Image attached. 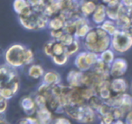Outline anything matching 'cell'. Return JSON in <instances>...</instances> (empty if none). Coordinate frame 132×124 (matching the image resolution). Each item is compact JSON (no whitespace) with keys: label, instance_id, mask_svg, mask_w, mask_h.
<instances>
[{"label":"cell","instance_id":"24","mask_svg":"<svg viewBox=\"0 0 132 124\" xmlns=\"http://www.w3.org/2000/svg\"><path fill=\"white\" fill-rule=\"evenodd\" d=\"M65 53V46L60 43L59 41L53 40V55H59Z\"/></svg>","mask_w":132,"mask_h":124},{"label":"cell","instance_id":"22","mask_svg":"<svg viewBox=\"0 0 132 124\" xmlns=\"http://www.w3.org/2000/svg\"><path fill=\"white\" fill-rule=\"evenodd\" d=\"M120 5L119 6H116V7H107L106 6L107 18L116 22L118 19V17H119V7H120Z\"/></svg>","mask_w":132,"mask_h":124},{"label":"cell","instance_id":"13","mask_svg":"<svg viewBox=\"0 0 132 124\" xmlns=\"http://www.w3.org/2000/svg\"><path fill=\"white\" fill-rule=\"evenodd\" d=\"M92 27H93V25L90 23L89 18L85 19V20L77 27V29H76V31H75V34H74V37H75L76 39H79V40H82L85 35L88 34V32L90 31Z\"/></svg>","mask_w":132,"mask_h":124},{"label":"cell","instance_id":"25","mask_svg":"<svg viewBox=\"0 0 132 124\" xmlns=\"http://www.w3.org/2000/svg\"><path fill=\"white\" fill-rule=\"evenodd\" d=\"M74 39H75L74 35H71V34L64 32V34L62 35V37L60 38L59 42L62 43V44H63L64 46H67V45H69L70 44H72V43L74 41Z\"/></svg>","mask_w":132,"mask_h":124},{"label":"cell","instance_id":"29","mask_svg":"<svg viewBox=\"0 0 132 124\" xmlns=\"http://www.w3.org/2000/svg\"><path fill=\"white\" fill-rule=\"evenodd\" d=\"M64 34V30H50V35L52 37V40L54 41H59L60 38L62 37V35Z\"/></svg>","mask_w":132,"mask_h":124},{"label":"cell","instance_id":"26","mask_svg":"<svg viewBox=\"0 0 132 124\" xmlns=\"http://www.w3.org/2000/svg\"><path fill=\"white\" fill-rule=\"evenodd\" d=\"M35 59V53L31 48L26 47V55H24V65H30V64L34 62Z\"/></svg>","mask_w":132,"mask_h":124},{"label":"cell","instance_id":"35","mask_svg":"<svg viewBox=\"0 0 132 124\" xmlns=\"http://www.w3.org/2000/svg\"><path fill=\"white\" fill-rule=\"evenodd\" d=\"M99 1L101 3H102V4H104L105 6H107V5H108L109 3H110V1H111V0H99Z\"/></svg>","mask_w":132,"mask_h":124},{"label":"cell","instance_id":"28","mask_svg":"<svg viewBox=\"0 0 132 124\" xmlns=\"http://www.w3.org/2000/svg\"><path fill=\"white\" fill-rule=\"evenodd\" d=\"M0 93H1V96L4 99H6V100H9L12 97H14V95H15L13 92V91L11 89H9L8 87L0 88Z\"/></svg>","mask_w":132,"mask_h":124},{"label":"cell","instance_id":"2","mask_svg":"<svg viewBox=\"0 0 132 124\" xmlns=\"http://www.w3.org/2000/svg\"><path fill=\"white\" fill-rule=\"evenodd\" d=\"M132 47V37L119 29L110 37V48L117 53H124Z\"/></svg>","mask_w":132,"mask_h":124},{"label":"cell","instance_id":"39","mask_svg":"<svg viewBox=\"0 0 132 124\" xmlns=\"http://www.w3.org/2000/svg\"><path fill=\"white\" fill-rule=\"evenodd\" d=\"M131 91H132V84H131Z\"/></svg>","mask_w":132,"mask_h":124},{"label":"cell","instance_id":"32","mask_svg":"<svg viewBox=\"0 0 132 124\" xmlns=\"http://www.w3.org/2000/svg\"><path fill=\"white\" fill-rule=\"evenodd\" d=\"M26 1H27V3L34 8V9L38 7L39 3H40V0H26Z\"/></svg>","mask_w":132,"mask_h":124},{"label":"cell","instance_id":"7","mask_svg":"<svg viewBox=\"0 0 132 124\" xmlns=\"http://www.w3.org/2000/svg\"><path fill=\"white\" fill-rule=\"evenodd\" d=\"M82 78H83V72L76 70H71L66 76L67 84L72 88H79L82 87Z\"/></svg>","mask_w":132,"mask_h":124},{"label":"cell","instance_id":"18","mask_svg":"<svg viewBox=\"0 0 132 124\" xmlns=\"http://www.w3.org/2000/svg\"><path fill=\"white\" fill-rule=\"evenodd\" d=\"M44 70L40 64H32L28 68V76L32 79H40L44 76Z\"/></svg>","mask_w":132,"mask_h":124},{"label":"cell","instance_id":"23","mask_svg":"<svg viewBox=\"0 0 132 124\" xmlns=\"http://www.w3.org/2000/svg\"><path fill=\"white\" fill-rule=\"evenodd\" d=\"M51 58H52V61H53L56 65L62 66V65H64V64H67L69 56L64 53H62V55H53V56H52Z\"/></svg>","mask_w":132,"mask_h":124},{"label":"cell","instance_id":"27","mask_svg":"<svg viewBox=\"0 0 132 124\" xmlns=\"http://www.w3.org/2000/svg\"><path fill=\"white\" fill-rule=\"evenodd\" d=\"M53 40L47 41V42L44 44L43 51H44V55H45L46 56H49V57L53 56Z\"/></svg>","mask_w":132,"mask_h":124},{"label":"cell","instance_id":"10","mask_svg":"<svg viewBox=\"0 0 132 124\" xmlns=\"http://www.w3.org/2000/svg\"><path fill=\"white\" fill-rule=\"evenodd\" d=\"M130 21H132V7H128V6H124L123 5H120L119 17L116 21L119 28L120 29L122 26L129 23Z\"/></svg>","mask_w":132,"mask_h":124},{"label":"cell","instance_id":"8","mask_svg":"<svg viewBox=\"0 0 132 124\" xmlns=\"http://www.w3.org/2000/svg\"><path fill=\"white\" fill-rule=\"evenodd\" d=\"M13 9L17 16L27 17L34 12V8L27 3L26 0H14Z\"/></svg>","mask_w":132,"mask_h":124},{"label":"cell","instance_id":"11","mask_svg":"<svg viewBox=\"0 0 132 124\" xmlns=\"http://www.w3.org/2000/svg\"><path fill=\"white\" fill-rule=\"evenodd\" d=\"M128 89V82L122 77L112 78L110 80V90H111L113 94H121V93L127 92Z\"/></svg>","mask_w":132,"mask_h":124},{"label":"cell","instance_id":"1","mask_svg":"<svg viewBox=\"0 0 132 124\" xmlns=\"http://www.w3.org/2000/svg\"><path fill=\"white\" fill-rule=\"evenodd\" d=\"M26 49V46L20 44H15L9 46L5 53V60L6 64L15 69L24 66Z\"/></svg>","mask_w":132,"mask_h":124},{"label":"cell","instance_id":"37","mask_svg":"<svg viewBox=\"0 0 132 124\" xmlns=\"http://www.w3.org/2000/svg\"><path fill=\"white\" fill-rule=\"evenodd\" d=\"M115 124H124L122 122V120H117V122H116Z\"/></svg>","mask_w":132,"mask_h":124},{"label":"cell","instance_id":"38","mask_svg":"<svg viewBox=\"0 0 132 124\" xmlns=\"http://www.w3.org/2000/svg\"><path fill=\"white\" fill-rule=\"evenodd\" d=\"M0 99H4V98H3L2 96H1V93H0Z\"/></svg>","mask_w":132,"mask_h":124},{"label":"cell","instance_id":"34","mask_svg":"<svg viewBox=\"0 0 132 124\" xmlns=\"http://www.w3.org/2000/svg\"><path fill=\"white\" fill-rule=\"evenodd\" d=\"M121 5L128 7H132V0H121Z\"/></svg>","mask_w":132,"mask_h":124},{"label":"cell","instance_id":"31","mask_svg":"<svg viewBox=\"0 0 132 124\" xmlns=\"http://www.w3.org/2000/svg\"><path fill=\"white\" fill-rule=\"evenodd\" d=\"M6 108H7V100L0 99V113L5 112Z\"/></svg>","mask_w":132,"mask_h":124},{"label":"cell","instance_id":"21","mask_svg":"<svg viewBox=\"0 0 132 124\" xmlns=\"http://www.w3.org/2000/svg\"><path fill=\"white\" fill-rule=\"evenodd\" d=\"M103 102H104V100H103L101 98H100L97 94H94L92 98H90L88 100H87V104H88L94 111H98V110L100 109V107L102 105Z\"/></svg>","mask_w":132,"mask_h":124},{"label":"cell","instance_id":"30","mask_svg":"<svg viewBox=\"0 0 132 124\" xmlns=\"http://www.w3.org/2000/svg\"><path fill=\"white\" fill-rule=\"evenodd\" d=\"M120 30L124 31L125 33H127L128 35H130V36L132 37V21H130L129 23L125 25L124 26H122V27L120 28Z\"/></svg>","mask_w":132,"mask_h":124},{"label":"cell","instance_id":"9","mask_svg":"<svg viewBox=\"0 0 132 124\" xmlns=\"http://www.w3.org/2000/svg\"><path fill=\"white\" fill-rule=\"evenodd\" d=\"M98 4H99L98 0H82L81 6H80L81 16L86 17V18H90L95 11Z\"/></svg>","mask_w":132,"mask_h":124},{"label":"cell","instance_id":"6","mask_svg":"<svg viewBox=\"0 0 132 124\" xmlns=\"http://www.w3.org/2000/svg\"><path fill=\"white\" fill-rule=\"evenodd\" d=\"M90 18V23L94 26H99L107 19L106 14V6L102 3L99 2L97 7H96L94 13L92 15Z\"/></svg>","mask_w":132,"mask_h":124},{"label":"cell","instance_id":"19","mask_svg":"<svg viewBox=\"0 0 132 124\" xmlns=\"http://www.w3.org/2000/svg\"><path fill=\"white\" fill-rule=\"evenodd\" d=\"M115 52L111 49V48H109V49L105 50L104 52L101 53L99 55V57L101 61H103L104 63L108 64H111L113 63V61L116 59L115 56Z\"/></svg>","mask_w":132,"mask_h":124},{"label":"cell","instance_id":"3","mask_svg":"<svg viewBox=\"0 0 132 124\" xmlns=\"http://www.w3.org/2000/svg\"><path fill=\"white\" fill-rule=\"evenodd\" d=\"M18 75L15 68L10 67L7 64L0 66V88L6 87Z\"/></svg>","mask_w":132,"mask_h":124},{"label":"cell","instance_id":"36","mask_svg":"<svg viewBox=\"0 0 132 124\" xmlns=\"http://www.w3.org/2000/svg\"><path fill=\"white\" fill-rule=\"evenodd\" d=\"M0 124H9V123L6 122L5 120H0Z\"/></svg>","mask_w":132,"mask_h":124},{"label":"cell","instance_id":"5","mask_svg":"<svg viewBox=\"0 0 132 124\" xmlns=\"http://www.w3.org/2000/svg\"><path fill=\"white\" fill-rule=\"evenodd\" d=\"M37 16L38 12L35 9H34V12L31 15L27 17H23V16H18V21L20 25L24 28L29 31H38L37 27Z\"/></svg>","mask_w":132,"mask_h":124},{"label":"cell","instance_id":"4","mask_svg":"<svg viewBox=\"0 0 132 124\" xmlns=\"http://www.w3.org/2000/svg\"><path fill=\"white\" fill-rule=\"evenodd\" d=\"M127 69H128V64L127 61L123 58H116L110 64V74L111 78H118L122 77L125 74Z\"/></svg>","mask_w":132,"mask_h":124},{"label":"cell","instance_id":"17","mask_svg":"<svg viewBox=\"0 0 132 124\" xmlns=\"http://www.w3.org/2000/svg\"><path fill=\"white\" fill-rule=\"evenodd\" d=\"M99 26H101V29L104 30V31L106 32V33L108 34L110 37H111L112 35H115V34L119 30L117 23H116L115 21L110 20V19H108V18H107L106 20H105L104 22H103L102 24Z\"/></svg>","mask_w":132,"mask_h":124},{"label":"cell","instance_id":"20","mask_svg":"<svg viewBox=\"0 0 132 124\" xmlns=\"http://www.w3.org/2000/svg\"><path fill=\"white\" fill-rule=\"evenodd\" d=\"M80 47H81V43H80L79 39H74V41L70 44L69 45L65 46V53L68 55L69 57L72 56L73 55H76V53L79 52Z\"/></svg>","mask_w":132,"mask_h":124},{"label":"cell","instance_id":"15","mask_svg":"<svg viewBox=\"0 0 132 124\" xmlns=\"http://www.w3.org/2000/svg\"><path fill=\"white\" fill-rule=\"evenodd\" d=\"M20 104H21L22 109L24 110V111H26V113H27V114H32V113L35 112L37 109L35 99L30 96H26V97H24V98H22Z\"/></svg>","mask_w":132,"mask_h":124},{"label":"cell","instance_id":"16","mask_svg":"<svg viewBox=\"0 0 132 124\" xmlns=\"http://www.w3.org/2000/svg\"><path fill=\"white\" fill-rule=\"evenodd\" d=\"M66 21L61 17L60 15L53 16V17H50L49 21H48V26L47 28L50 30H61L63 29L64 26H65Z\"/></svg>","mask_w":132,"mask_h":124},{"label":"cell","instance_id":"14","mask_svg":"<svg viewBox=\"0 0 132 124\" xmlns=\"http://www.w3.org/2000/svg\"><path fill=\"white\" fill-rule=\"evenodd\" d=\"M43 78V83H45L49 86H54L60 83L61 76L55 71H47L44 73Z\"/></svg>","mask_w":132,"mask_h":124},{"label":"cell","instance_id":"33","mask_svg":"<svg viewBox=\"0 0 132 124\" xmlns=\"http://www.w3.org/2000/svg\"><path fill=\"white\" fill-rule=\"evenodd\" d=\"M55 124H71L70 121H69L67 119H64V118H61L58 119L55 122Z\"/></svg>","mask_w":132,"mask_h":124},{"label":"cell","instance_id":"12","mask_svg":"<svg viewBox=\"0 0 132 124\" xmlns=\"http://www.w3.org/2000/svg\"><path fill=\"white\" fill-rule=\"evenodd\" d=\"M74 65L79 71L81 72H87L92 69V67L89 64L88 61H87L86 51L81 52L76 55L75 60H74Z\"/></svg>","mask_w":132,"mask_h":124}]
</instances>
